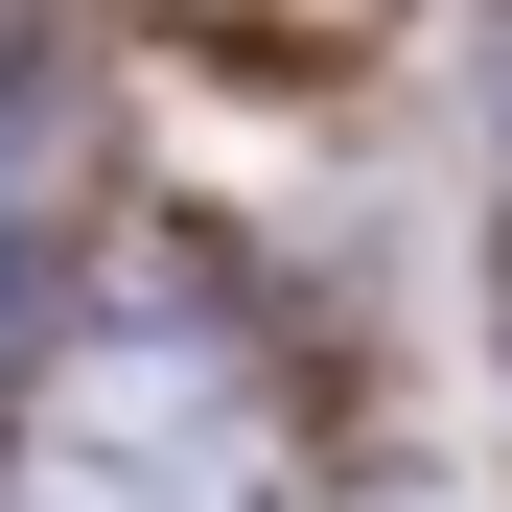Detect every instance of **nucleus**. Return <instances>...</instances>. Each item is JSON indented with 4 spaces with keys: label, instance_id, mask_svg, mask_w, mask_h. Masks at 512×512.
I'll return each instance as SVG.
<instances>
[{
    "label": "nucleus",
    "instance_id": "obj_1",
    "mask_svg": "<svg viewBox=\"0 0 512 512\" xmlns=\"http://www.w3.org/2000/svg\"><path fill=\"white\" fill-rule=\"evenodd\" d=\"M24 512H256V396L210 326H94L24 419Z\"/></svg>",
    "mask_w": 512,
    "mask_h": 512
},
{
    "label": "nucleus",
    "instance_id": "obj_2",
    "mask_svg": "<svg viewBox=\"0 0 512 512\" xmlns=\"http://www.w3.org/2000/svg\"><path fill=\"white\" fill-rule=\"evenodd\" d=\"M0 326H24V210H0Z\"/></svg>",
    "mask_w": 512,
    "mask_h": 512
},
{
    "label": "nucleus",
    "instance_id": "obj_3",
    "mask_svg": "<svg viewBox=\"0 0 512 512\" xmlns=\"http://www.w3.org/2000/svg\"><path fill=\"white\" fill-rule=\"evenodd\" d=\"M489 303H512V210H489Z\"/></svg>",
    "mask_w": 512,
    "mask_h": 512
}]
</instances>
